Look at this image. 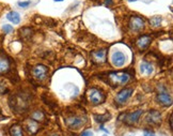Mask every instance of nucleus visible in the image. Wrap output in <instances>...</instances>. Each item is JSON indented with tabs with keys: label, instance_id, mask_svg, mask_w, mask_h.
Masks as SVG:
<instances>
[{
	"label": "nucleus",
	"instance_id": "nucleus-13",
	"mask_svg": "<svg viewBox=\"0 0 173 136\" xmlns=\"http://www.w3.org/2000/svg\"><path fill=\"white\" fill-rule=\"evenodd\" d=\"M125 60H126V56L122 53V51H116L112 54L111 56V62L114 66L120 68V66H124Z\"/></svg>",
	"mask_w": 173,
	"mask_h": 136
},
{
	"label": "nucleus",
	"instance_id": "nucleus-17",
	"mask_svg": "<svg viewBox=\"0 0 173 136\" xmlns=\"http://www.w3.org/2000/svg\"><path fill=\"white\" fill-rule=\"evenodd\" d=\"M6 19L10 21L12 24H14V25H18L20 23V15L15 11H11L6 14Z\"/></svg>",
	"mask_w": 173,
	"mask_h": 136
},
{
	"label": "nucleus",
	"instance_id": "nucleus-18",
	"mask_svg": "<svg viewBox=\"0 0 173 136\" xmlns=\"http://www.w3.org/2000/svg\"><path fill=\"white\" fill-rule=\"evenodd\" d=\"M140 71H141L142 74H145V75H151L154 71V68L151 63L146 61H143L141 64H140Z\"/></svg>",
	"mask_w": 173,
	"mask_h": 136
},
{
	"label": "nucleus",
	"instance_id": "nucleus-4",
	"mask_svg": "<svg viewBox=\"0 0 173 136\" xmlns=\"http://www.w3.org/2000/svg\"><path fill=\"white\" fill-rule=\"evenodd\" d=\"M48 74H49L48 68L43 66V64H38V66H35L32 69V76L38 81H44L48 77Z\"/></svg>",
	"mask_w": 173,
	"mask_h": 136
},
{
	"label": "nucleus",
	"instance_id": "nucleus-22",
	"mask_svg": "<svg viewBox=\"0 0 173 136\" xmlns=\"http://www.w3.org/2000/svg\"><path fill=\"white\" fill-rule=\"evenodd\" d=\"M161 21H163V19H161L160 16H154L150 19V24L153 27H159L161 24Z\"/></svg>",
	"mask_w": 173,
	"mask_h": 136
},
{
	"label": "nucleus",
	"instance_id": "nucleus-15",
	"mask_svg": "<svg viewBox=\"0 0 173 136\" xmlns=\"http://www.w3.org/2000/svg\"><path fill=\"white\" fill-rule=\"evenodd\" d=\"M10 136H25L24 135V128L19 123H14L9 129Z\"/></svg>",
	"mask_w": 173,
	"mask_h": 136
},
{
	"label": "nucleus",
	"instance_id": "nucleus-8",
	"mask_svg": "<svg viewBox=\"0 0 173 136\" xmlns=\"http://www.w3.org/2000/svg\"><path fill=\"white\" fill-rule=\"evenodd\" d=\"M128 27L131 31L138 32L144 28V19L140 16H133L131 17L128 23Z\"/></svg>",
	"mask_w": 173,
	"mask_h": 136
},
{
	"label": "nucleus",
	"instance_id": "nucleus-27",
	"mask_svg": "<svg viewBox=\"0 0 173 136\" xmlns=\"http://www.w3.org/2000/svg\"><path fill=\"white\" fill-rule=\"evenodd\" d=\"M80 136H93V133L91 132V131H85V132H83V134Z\"/></svg>",
	"mask_w": 173,
	"mask_h": 136
},
{
	"label": "nucleus",
	"instance_id": "nucleus-20",
	"mask_svg": "<svg viewBox=\"0 0 173 136\" xmlns=\"http://www.w3.org/2000/svg\"><path fill=\"white\" fill-rule=\"evenodd\" d=\"M111 119V114L105 113L103 115H94V120L98 123H105Z\"/></svg>",
	"mask_w": 173,
	"mask_h": 136
},
{
	"label": "nucleus",
	"instance_id": "nucleus-33",
	"mask_svg": "<svg viewBox=\"0 0 173 136\" xmlns=\"http://www.w3.org/2000/svg\"><path fill=\"white\" fill-rule=\"evenodd\" d=\"M55 1H63V0H55Z\"/></svg>",
	"mask_w": 173,
	"mask_h": 136
},
{
	"label": "nucleus",
	"instance_id": "nucleus-25",
	"mask_svg": "<svg viewBox=\"0 0 173 136\" xmlns=\"http://www.w3.org/2000/svg\"><path fill=\"white\" fill-rule=\"evenodd\" d=\"M17 4H18L20 8H27V6H29L30 4H31V1H19Z\"/></svg>",
	"mask_w": 173,
	"mask_h": 136
},
{
	"label": "nucleus",
	"instance_id": "nucleus-23",
	"mask_svg": "<svg viewBox=\"0 0 173 136\" xmlns=\"http://www.w3.org/2000/svg\"><path fill=\"white\" fill-rule=\"evenodd\" d=\"M13 30H14V28H13V26H11V25L2 26V31H3L6 34H9V33H11V32H13Z\"/></svg>",
	"mask_w": 173,
	"mask_h": 136
},
{
	"label": "nucleus",
	"instance_id": "nucleus-3",
	"mask_svg": "<svg viewBox=\"0 0 173 136\" xmlns=\"http://www.w3.org/2000/svg\"><path fill=\"white\" fill-rule=\"evenodd\" d=\"M86 96H88L89 102L92 105H99L105 102L106 100L105 92L101 89H98V88H95V87L90 88V89L88 90Z\"/></svg>",
	"mask_w": 173,
	"mask_h": 136
},
{
	"label": "nucleus",
	"instance_id": "nucleus-7",
	"mask_svg": "<svg viewBox=\"0 0 173 136\" xmlns=\"http://www.w3.org/2000/svg\"><path fill=\"white\" fill-rule=\"evenodd\" d=\"M133 92H134L133 88H124V89L121 90V91L116 94L114 101H116V104H119V105L125 104V103L128 101V99L131 96Z\"/></svg>",
	"mask_w": 173,
	"mask_h": 136
},
{
	"label": "nucleus",
	"instance_id": "nucleus-29",
	"mask_svg": "<svg viewBox=\"0 0 173 136\" xmlns=\"http://www.w3.org/2000/svg\"><path fill=\"white\" fill-rule=\"evenodd\" d=\"M169 124H170V129L172 130V114H170L169 116Z\"/></svg>",
	"mask_w": 173,
	"mask_h": 136
},
{
	"label": "nucleus",
	"instance_id": "nucleus-28",
	"mask_svg": "<svg viewBox=\"0 0 173 136\" xmlns=\"http://www.w3.org/2000/svg\"><path fill=\"white\" fill-rule=\"evenodd\" d=\"M105 4L107 6H110L113 4V1H112V0H105Z\"/></svg>",
	"mask_w": 173,
	"mask_h": 136
},
{
	"label": "nucleus",
	"instance_id": "nucleus-11",
	"mask_svg": "<svg viewBox=\"0 0 173 136\" xmlns=\"http://www.w3.org/2000/svg\"><path fill=\"white\" fill-rule=\"evenodd\" d=\"M24 127H25V129L27 130V132L31 135L36 134V133L40 131V124H39V122H36L35 120H33L32 118L26 120Z\"/></svg>",
	"mask_w": 173,
	"mask_h": 136
},
{
	"label": "nucleus",
	"instance_id": "nucleus-19",
	"mask_svg": "<svg viewBox=\"0 0 173 136\" xmlns=\"http://www.w3.org/2000/svg\"><path fill=\"white\" fill-rule=\"evenodd\" d=\"M31 118L33 120H35L36 122H44L46 117H45V114L43 113L42 111H34L33 113L31 114Z\"/></svg>",
	"mask_w": 173,
	"mask_h": 136
},
{
	"label": "nucleus",
	"instance_id": "nucleus-34",
	"mask_svg": "<svg viewBox=\"0 0 173 136\" xmlns=\"http://www.w3.org/2000/svg\"><path fill=\"white\" fill-rule=\"evenodd\" d=\"M103 136H108V135H103Z\"/></svg>",
	"mask_w": 173,
	"mask_h": 136
},
{
	"label": "nucleus",
	"instance_id": "nucleus-10",
	"mask_svg": "<svg viewBox=\"0 0 173 136\" xmlns=\"http://www.w3.org/2000/svg\"><path fill=\"white\" fill-rule=\"evenodd\" d=\"M156 100L159 104L163 105V106H165V107L171 106L172 105V96H171V94H169L167 91L158 92V94H157V96H156Z\"/></svg>",
	"mask_w": 173,
	"mask_h": 136
},
{
	"label": "nucleus",
	"instance_id": "nucleus-1",
	"mask_svg": "<svg viewBox=\"0 0 173 136\" xmlns=\"http://www.w3.org/2000/svg\"><path fill=\"white\" fill-rule=\"evenodd\" d=\"M10 106L15 113H25L29 107V96L25 93H16L10 98Z\"/></svg>",
	"mask_w": 173,
	"mask_h": 136
},
{
	"label": "nucleus",
	"instance_id": "nucleus-5",
	"mask_svg": "<svg viewBox=\"0 0 173 136\" xmlns=\"http://www.w3.org/2000/svg\"><path fill=\"white\" fill-rule=\"evenodd\" d=\"M85 123H86V118L83 117V116L75 115V116H71V117L65 119V124L71 130H78Z\"/></svg>",
	"mask_w": 173,
	"mask_h": 136
},
{
	"label": "nucleus",
	"instance_id": "nucleus-6",
	"mask_svg": "<svg viewBox=\"0 0 173 136\" xmlns=\"http://www.w3.org/2000/svg\"><path fill=\"white\" fill-rule=\"evenodd\" d=\"M143 111L141 109H138L136 111H131V113H127V114H123L121 117H123V122L127 126H134L139 121L140 117H141Z\"/></svg>",
	"mask_w": 173,
	"mask_h": 136
},
{
	"label": "nucleus",
	"instance_id": "nucleus-21",
	"mask_svg": "<svg viewBox=\"0 0 173 136\" xmlns=\"http://www.w3.org/2000/svg\"><path fill=\"white\" fill-rule=\"evenodd\" d=\"M19 33H20L21 38L25 39V40H28V39L31 38L32 34H33V30H32L31 28H29V27H24V28H21V29L19 30Z\"/></svg>",
	"mask_w": 173,
	"mask_h": 136
},
{
	"label": "nucleus",
	"instance_id": "nucleus-26",
	"mask_svg": "<svg viewBox=\"0 0 173 136\" xmlns=\"http://www.w3.org/2000/svg\"><path fill=\"white\" fill-rule=\"evenodd\" d=\"M143 136H156V135H155L153 132H151V131H149V130H144Z\"/></svg>",
	"mask_w": 173,
	"mask_h": 136
},
{
	"label": "nucleus",
	"instance_id": "nucleus-31",
	"mask_svg": "<svg viewBox=\"0 0 173 136\" xmlns=\"http://www.w3.org/2000/svg\"><path fill=\"white\" fill-rule=\"evenodd\" d=\"M1 115H2V111H1V109H0V116H1ZM0 119H2V118L0 117Z\"/></svg>",
	"mask_w": 173,
	"mask_h": 136
},
{
	"label": "nucleus",
	"instance_id": "nucleus-9",
	"mask_svg": "<svg viewBox=\"0 0 173 136\" xmlns=\"http://www.w3.org/2000/svg\"><path fill=\"white\" fill-rule=\"evenodd\" d=\"M145 121L151 126H158L161 122V114L158 111H148L145 117Z\"/></svg>",
	"mask_w": 173,
	"mask_h": 136
},
{
	"label": "nucleus",
	"instance_id": "nucleus-32",
	"mask_svg": "<svg viewBox=\"0 0 173 136\" xmlns=\"http://www.w3.org/2000/svg\"><path fill=\"white\" fill-rule=\"evenodd\" d=\"M131 2H134V1H137V0H129Z\"/></svg>",
	"mask_w": 173,
	"mask_h": 136
},
{
	"label": "nucleus",
	"instance_id": "nucleus-14",
	"mask_svg": "<svg viewBox=\"0 0 173 136\" xmlns=\"http://www.w3.org/2000/svg\"><path fill=\"white\" fill-rule=\"evenodd\" d=\"M151 42H152V38L150 36H141L136 41V45L140 51H144L150 46Z\"/></svg>",
	"mask_w": 173,
	"mask_h": 136
},
{
	"label": "nucleus",
	"instance_id": "nucleus-2",
	"mask_svg": "<svg viewBox=\"0 0 173 136\" xmlns=\"http://www.w3.org/2000/svg\"><path fill=\"white\" fill-rule=\"evenodd\" d=\"M131 79V75L125 72H111L107 74V83L112 87H119L127 84Z\"/></svg>",
	"mask_w": 173,
	"mask_h": 136
},
{
	"label": "nucleus",
	"instance_id": "nucleus-24",
	"mask_svg": "<svg viewBox=\"0 0 173 136\" xmlns=\"http://www.w3.org/2000/svg\"><path fill=\"white\" fill-rule=\"evenodd\" d=\"M8 91V88H6V85L3 83L2 81H0V94H4Z\"/></svg>",
	"mask_w": 173,
	"mask_h": 136
},
{
	"label": "nucleus",
	"instance_id": "nucleus-30",
	"mask_svg": "<svg viewBox=\"0 0 173 136\" xmlns=\"http://www.w3.org/2000/svg\"><path fill=\"white\" fill-rule=\"evenodd\" d=\"M49 136H62V135H60V134H57V133H55V134H51V135H49Z\"/></svg>",
	"mask_w": 173,
	"mask_h": 136
},
{
	"label": "nucleus",
	"instance_id": "nucleus-12",
	"mask_svg": "<svg viewBox=\"0 0 173 136\" xmlns=\"http://www.w3.org/2000/svg\"><path fill=\"white\" fill-rule=\"evenodd\" d=\"M91 58H92V61L94 63L101 64L106 61V58H107V51L106 49H101V51H93L91 54Z\"/></svg>",
	"mask_w": 173,
	"mask_h": 136
},
{
	"label": "nucleus",
	"instance_id": "nucleus-16",
	"mask_svg": "<svg viewBox=\"0 0 173 136\" xmlns=\"http://www.w3.org/2000/svg\"><path fill=\"white\" fill-rule=\"evenodd\" d=\"M11 69V63L10 60L8 58L0 56V74H6L10 71Z\"/></svg>",
	"mask_w": 173,
	"mask_h": 136
}]
</instances>
